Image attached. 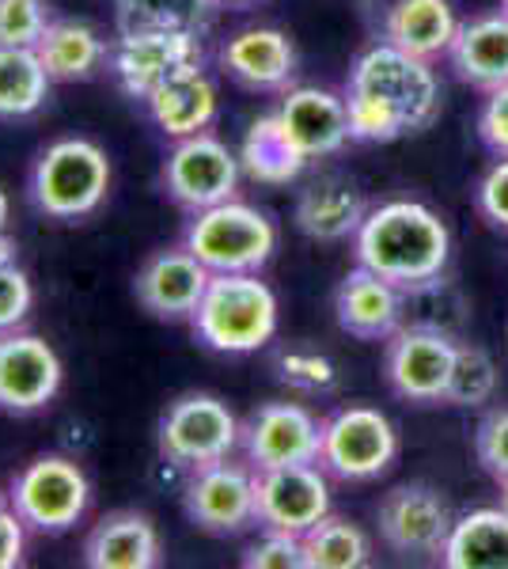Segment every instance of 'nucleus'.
I'll return each mask as SVG.
<instances>
[{
    "mask_svg": "<svg viewBox=\"0 0 508 569\" xmlns=\"http://www.w3.org/2000/svg\"><path fill=\"white\" fill-rule=\"evenodd\" d=\"M247 4H258V0H217V8H247Z\"/></svg>",
    "mask_w": 508,
    "mask_h": 569,
    "instance_id": "nucleus-43",
    "label": "nucleus"
},
{
    "mask_svg": "<svg viewBox=\"0 0 508 569\" xmlns=\"http://www.w3.org/2000/svg\"><path fill=\"white\" fill-rule=\"evenodd\" d=\"M273 369H277V380L297 395H327V391H335V383H338L335 361L311 350H281Z\"/></svg>",
    "mask_w": 508,
    "mask_h": 569,
    "instance_id": "nucleus-33",
    "label": "nucleus"
},
{
    "mask_svg": "<svg viewBox=\"0 0 508 569\" xmlns=\"http://www.w3.org/2000/svg\"><path fill=\"white\" fill-rule=\"evenodd\" d=\"M448 569H508V512L501 505L470 509L456 517L440 555Z\"/></svg>",
    "mask_w": 508,
    "mask_h": 569,
    "instance_id": "nucleus-27",
    "label": "nucleus"
},
{
    "mask_svg": "<svg viewBox=\"0 0 508 569\" xmlns=\"http://www.w3.org/2000/svg\"><path fill=\"white\" fill-rule=\"evenodd\" d=\"M212 273L201 266L187 247H160L141 262L133 278L137 305L163 323H190L198 311V300L206 297V284Z\"/></svg>",
    "mask_w": 508,
    "mask_h": 569,
    "instance_id": "nucleus-17",
    "label": "nucleus"
},
{
    "mask_svg": "<svg viewBox=\"0 0 508 569\" xmlns=\"http://www.w3.org/2000/svg\"><path fill=\"white\" fill-rule=\"evenodd\" d=\"M201 31H179V27H152V31H118L107 42V72L118 91L145 103L156 88L182 72L201 69Z\"/></svg>",
    "mask_w": 508,
    "mask_h": 569,
    "instance_id": "nucleus-8",
    "label": "nucleus"
},
{
    "mask_svg": "<svg viewBox=\"0 0 508 569\" xmlns=\"http://www.w3.org/2000/svg\"><path fill=\"white\" fill-rule=\"evenodd\" d=\"M243 460L255 471L292 463H319L322 448V421L300 402H262L243 418L239 433Z\"/></svg>",
    "mask_w": 508,
    "mask_h": 569,
    "instance_id": "nucleus-14",
    "label": "nucleus"
},
{
    "mask_svg": "<svg viewBox=\"0 0 508 569\" xmlns=\"http://www.w3.org/2000/svg\"><path fill=\"white\" fill-rule=\"evenodd\" d=\"M501 509L508 512V482H501Z\"/></svg>",
    "mask_w": 508,
    "mask_h": 569,
    "instance_id": "nucleus-44",
    "label": "nucleus"
},
{
    "mask_svg": "<svg viewBox=\"0 0 508 569\" xmlns=\"http://www.w3.org/2000/svg\"><path fill=\"white\" fill-rule=\"evenodd\" d=\"M281 308L277 292L258 273H212L206 297L190 316V330L206 350L247 357L273 342Z\"/></svg>",
    "mask_w": 508,
    "mask_h": 569,
    "instance_id": "nucleus-3",
    "label": "nucleus"
},
{
    "mask_svg": "<svg viewBox=\"0 0 508 569\" xmlns=\"http://www.w3.org/2000/svg\"><path fill=\"white\" fill-rule=\"evenodd\" d=\"M357 266L395 281L399 289H414L448 270L451 232L445 217L410 198H395L368 209L353 236Z\"/></svg>",
    "mask_w": 508,
    "mask_h": 569,
    "instance_id": "nucleus-2",
    "label": "nucleus"
},
{
    "mask_svg": "<svg viewBox=\"0 0 508 569\" xmlns=\"http://www.w3.org/2000/svg\"><path fill=\"white\" fill-rule=\"evenodd\" d=\"M34 53L53 84H77L107 69V42L99 39L96 27L80 20H50L42 39L34 42Z\"/></svg>",
    "mask_w": 508,
    "mask_h": 569,
    "instance_id": "nucleus-26",
    "label": "nucleus"
},
{
    "mask_svg": "<svg viewBox=\"0 0 508 569\" xmlns=\"http://www.w3.org/2000/svg\"><path fill=\"white\" fill-rule=\"evenodd\" d=\"M182 247L209 273H262L277 251V228L262 209L228 198L182 224Z\"/></svg>",
    "mask_w": 508,
    "mask_h": 569,
    "instance_id": "nucleus-5",
    "label": "nucleus"
},
{
    "mask_svg": "<svg viewBox=\"0 0 508 569\" xmlns=\"http://www.w3.org/2000/svg\"><path fill=\"white\" fill-rule=\"evenodd\" d=\"M239 562L247 569H308V550H303V536L262 528V536L243 550Z\"/></svg>",
    "mask_w": 508,
    "mask_h": 569,
    "instance_id": "nucleus-34",
    "label": "nucleus"
},
{
    "mask_svg": "<svg viewBox=\"0 0 508 569\" xmlns=\"http://www.w3.org/2000/svg\"><path fill=\"white\" fill-rule=\"evenodd\" d=\"M368 217V206L360 190L346 179H319L308 190H300L292 206V224L300 236L316 243H341L353 240L360 220Z\"/></svg>",
    "mask_w": 508,
    "mask_h": 569,
    "instance_id": "nucleus-23",
    "label": "nucleus"
},
{
    "mask_svg": "<svg viewBox=\"0 0 508 569\" xmlns=\"http://www.w3.org/2000/svg\"><path fill=\"white\" fill-rule=\"evenodd\" d=\"M31 305H34V289H31V278L16 266H4L0 270V335L8 330H20L31 316Z\"/></svg>",
    "mask_w": 508,
    "mask_h": 569,
    "instance_id": "nucleus-37",
    "label": "nucleus"
},
{
    "mask_svg": "<svg viewBox=\"0 0 508 569\" xmlns=\"http://www.w3.org/2000/svg\"><path fill=\"white\" fill-rule=\"evenodd\" d=\"M239 433H243V421L228 410L225 399L206 391H190L168 402V410L160 415L156 452L175 471L190 475L198 467L232 460V452L239 448Z\"/></svg>",
    "mask_w": 508,
    "mask_h": 569,
    "instance_id": "nucleus-6",
    "label": "nucleus"
},
{
    "mask_svg": "<svg viewBox=\"0 0 508 569\" xmlns=\"http://www.w3.org/2000/svg\"><path fill=\"white\" fill-rule=\"evenodd\" d=\"M501 12H505V16H508V0H501Z\"/></svg>",
    "mask_w": 508,
    "mask_h": 569,
    "instance_id": "nucleus-46",
    "label": "nucleus"
},
{
    "mask_svg": "<svg viewBox=\"0 0 508 569\" xmlns=\"http://www.w3.org/2000/svg\"><path fill=\"white\" fill-rule=\"evenodd\" d=\"M273 114L281 122L285 137L297 144V152L308 163L330 160L353 141L349 137L346 99L327 88H289Z\"/></svg>",
    "mask_w": 508,
    "mask_h": 569,
    "instance_id": "nucleus-19",
    "label": "nucleus"
},
{
    "mask_svg": "<svg viewBox=\"0 0 508 569\" xmlns=\"http://www.w3.org/2000/svg\"><path fill=\"white\" fill-rule=\"evenodd\" d=\"M475 206L489 224L508 232V160H497L475 190Z\"/></svg>",
    "mask_w": 508,
    "mask_h": 569,
    "instance_id": "nucleus-39",
    "label": "nucleus"
},
{
    "mask_svg": "<svg viewBox=\"0 0 508 569\" xmlns=\"http://www.w3.org/2000/svg\"><path fill=\"white\" fill-rule=\"evenodd\" d=\"M451 505L437 486L406 482L384 493L376 509V528L380 543L399 558H437L445 555V543L451 536Z\"/></svg>",
    "mask_w": 508,
    "mask_h": 569,
    "instance_id": "nucleus-12",
    "label": "nucleus"
},
{
    "mask_svg": "<svg viewBox=\"0 0 508 569\" xmlns=\"http://www.w3.org/2000/svg\"><path fill=\"white\" fill-rule=\"evenodd\" d=\"M50 84L34 46H0V118L39 114Z\"/></svg>",
    "mask_w": 508,
    "mask_h": 569,
    "instance_id": "nucleus-29",
    "label": "nucleus"
},
{
    "mask_svg": "<svg viewBox=\"0 0 508 569\" xmlns=\"http://www.w3.org/2000/svg\"><path fill=\"white\" fill-rule=\"evenodd\" d=\"M459 338L445 330L402 323L384 342V380L395 399L414 407H437L445 402L451 365H456Z\"/></svg>",
    "mask_w": 508,
    "mask_h": 569,
    "instance_id": "nucleus-11",
    "label": "nucleus"
},
{
    "mask_svg": "<svg viewBox=\"0 0 508 569\" xmlns=\"http://www.w3.org/2000/svg\"><path fill=\"white\" fill-rule=\"evenodd\" d=\"M61 380V357L46 338L23 335V330L0 335V415H39L58 399Z\"/></svg>",
    "mask_w": 508,
    "mask_h": 569,
    "instance_id": "nucleus-16",
    "label": "nucleus"
},
{
    "mask_svg": "<svg viewBox=\"0 0 508 569\" xmlns=\"http://www.w3.org/2000/svg\"><path fill=\"white\" fill-rule=\"evenodd\" d=\"M220 72L232 84L266 96H285L297 80V46L277 27H247L220 46Z\"/></svg>",
    "mask_w": 508,
    "mask_h": 569,
    "instance_id": "nucleus-18",
    "label": "nucleus"
},
{
    "mask_svg": "<svg viewBox=\"0 0 508 569\" xmlns=\"http://www.w3.org/2000/svg\"><path fill=\"white\" fill-rule=\"evenodd\" d=\"M182 512L206 536H239V531L255 528V467L220 460L190 471L182 482Z\"/></svg>",
    "mask_w": 508,
    "mask_h": 569,
    "instance_id": "nucleus-13",
    "label": "nucleus"
},
{
    "mask_svg": "<svg viewBox=\"0 0 508 569\" xmlns=\"http://www.w3.org/2000/svg\"><path fill=\"white\" fill-rule=\"evenodd\" d=\"M23 547H27V525L20 520V512L8 505V509H0V569L23 566Z\"/></svg>",
    "mask_w": 508,
    "mask_h": 569,
    "instance_id": "nucleus-40",
    "label": "nucleus"
},
{
    "mask_svg": "<svg viewBox=\"0 0 508 569\" xmlns=\"http://www.w3.org/2000/svg\"><path fill=\"white\" fill-rule=\"evenodd\" d=\"M145 114L171 141L206 133L217 122V88H212V80L201 69L182 72V77L168 80V84L156 88L145 99Z\"/></svg>",
    "mask_w": 508,
    "mask_h": 569,
    "instance_id": "nucleus-24",
    "label": "nucleus"
},
{
    "mask_svg": "<svg viewBox=\"0 0 508 569\" xmlns=\"http://www.w3.org/2000/svg\"><path fill=\"white\" fill-rule=\"evenodd\" d=\"M349 137L360 144H391L425 133L440 118V80L432 61L391 42H376L353 61L346 80Z\"/></svg>",
    "mask_w": 508,
    "mask_h": 569,
    "instance_id": "nucleus-1",
    "label": "nucleus"
},
{
    "mask_svg": "<svg viewBox=\"0 0 508 569\" xmlns=\"http://www.w3.org/2000/svg\"><path fill=\"white\" fill-rule=\"evenodd\" d=\"M239 179H243V163L239 152L228 149L217 133H193L171 144L168 160L160 168V187L175 206L198 213V209L220 206V201L236 198Z\"/></svg>",
    "mask_w": 508,
    "mask_h": 569,
    "instance_id": "nucleus-10",
    "label": "nucleus"
},
{
    "mask_svg": "<svg viewBox=\"0 0 508 569\" xmlns=\"http://www.w3.org/2000/svg\"><path fill=\"white\" fill-rule=\"evenodd\" d=\"M217 0H114L118 31H152V27H179L201 31Z\"/></svg>",
    "mask_w": 508,
    "mask_h": 569,
    "instance_id": "nucleus-31",
    "label": "nucleus"
},
{
    "mask_svg": "<svg viewBox=\"0 0 508 569\" xmlns=\"http://www.w3.org/2000/svg\"><path fill=\"white\" fill-rule=\"evenodd\" d=\"M335 319L360 342H387L406 323V292L395 281L357 266L335 292Z\"/></svg>",
    "mask_w": 508,
    "mask_h": 569,
    "instance_id": "nucleus-20",
    "label": "nucleus"
},
{
    "mask_svg": "<svg viewBox=\"0 0 508 569\" xmlns=\"http://www.w3.org/2000/svg\"><path fill=\"white\" fill-rule=\"evenodd\" d=\"M16 262H20V243H16L8 232H0V270H4V266H16Z\"/></svg>",
    "mask_w": 508,
    "mask_h": 569,
    "instance_id": "nucleus-41",
    "label": "nucleus"
},
{
    "mask_svg": "<svg viewBox=\"0 0 508 569\" xmlns=\"http://www.w3.org/2000/svg\"><path fill=\"white\" fill-rule=\"evenodd\" d=\"M88 569H156L163 562L160 531L137 509H114L88 531L80 550Z\"/></svg>",
    "mask_w": 508,
    "mask_h": 569,
    "instance_id": "nucleus-21",
    "label": "nucleus"
},
{
    "mask_svg": "<svg viewBox=\"0 0 508 569\" xmlns=\"http://www.w3.org/2000/svg\"><path fill=\"white\" fill-rule=\"evenodd\" d=\"M475 456L497 486L508 482V407L489 410L475 429Z\"/></svg>",
    "mask_w": 508,
    "mask_h": 569,
    "instance_id": "nucleus-36",
    "label": "nucleus"
},
{
    "mask_svg": "<svg viewBox=\"0 0 508 569\" xmlns=\"http://www.w3.org/2000/svg\"><path fill=\"white\" fill-rule=\"evenodd\" d=\"M494 395H497V361L482 346L459 342L456 365H451V380L445 391V407L478 410V407H486V402H494Z\"/></svg>",
    "mask_w": 508,
    "mask_h": 569,
    "instance_id": "nucleus-32",
    "label": "nucleus"
},
{
    "mask_svg": "<svg viewBox=\"0 0 508 569\" xmlns=\"http://www.w3.org/2000/svg\"><path fill=\"white\" fill-rule=\"evenodd\" d=\"M478 141L497 160H508V84L486 91L482 110H478Z\"/></svg>",
    "mask_w": 508,
    "mask_h": 569,
    "instance_id": "nucleus-38",
    "label": "nucleus"
},
{
    "mask_svg": "<svg viewBox=\"0 0 508 569\" xmlns=\"http://www.w3.org/2000/svg\"><path fill=\"white\" fill-rule=\"evenodd\" d=\"M399 460V433L376 407H341L322 421L319 467L338 482H372Z\"/></svg>",
    "mask_w": 508,
    "mask_h": 569,
    "instance_id": "nucleus-9",
    "label": "nucleus"
},
{
    "mask_svg": "<svg viewBox=\"0 0 508 569\" xmlns=\"http://www.w3.org/2000/svg\"><path fill=\"white\" fill-rule=\"evenodd\" d=\"M50 23L46 0H0V46H34Z\"/></svg>",
    "mask_w": 508,
    "mask_h": 569,
    "instance_id": "nucleus-35",
    "label": "nucleus"
},
{
    "mask_svg": "<svg viewBox=\"0 0 508 569\" xmlns=\"http://www.w3.org/2000/svg\"><path fill=\"white\" fill-rule=\"evenodd\" d=\"M239 163H243V176L251 182H262V187H289L303 176L308 160L297 152V144L285 137L277 114L255 118L251 130L243 133V144H239Z\"/></svg>",
    "mask_w": 508,
    "mask_h": 569,
    "instance_id": "nucleus-28",
    "label": "nucleus"
},
{
    "mask_svg": "<svg viewBox=\"0 0 508 569\" xmlns=\"http://www.w3.org/2000/svg\"><path fill=\"white\" fill-rule=\"evenodd\" d=\"M110 194V160L88 137H58L27 171V201L46 220L77 224Z\"/></svg>",
    "mask_w": 508,
    "mask_h": 569,
    "instance_id": "nucleus-4",
    "label": "nucleus"
},
{
    "mask_svg": "<svg viewBox=\"0 0 508 569\" xmlns=\"http://www.w3.org/2000/svg\"><path fill=\"white\" fill-rule=\"evenodd\" d=\"M303 550H308V569H365L372 562V539L365 536V528L335 512L303 531Z\"/></svg>",
    "mask_w": 508,
    "mask_h": 569,
    "instance_id": "nucleus-30",
    "label": "nucleus"
},
{
    "mask_svg": "<svg viewBox=\"0 0 508 569\" xmlns=\"http://www.w3.org/2000/svg\"><path fill=\"white\" fill-rule=\"evenodd\" d=\"M258 528L303 536L330 517V475L319 463H292L255 471Z\"/></svg>",
    "mask_w": 508,
    "mask_h": 569,
    "instance_id": "nucleus-15",
    "label": "nucleus"
},
{
    "mask_svg": "<svg viewBox=\"0 0 508 569\" xmlns=\"http://www.w3.org/2000/svg\"><path fill=\"white\" fill-rule=\"evenodd\" d=\"M0 232H8V194L0 190Z\"/></svg>",
    "mask_w": 508,
    "mask_h": 569,
    "instance_id": "nucleus-42",
    "label": "nucleus"
},
{
    "mask_svg": "<svg viewBox=\"0 0 508 569\" xmlns=\"http://www.w3.org/2000/svg\"><path fill=\"white\" fill-rule=\"evenodd\" d=\"M448 66L464 84L478 91L508 84V16L501 8L459 23L456 39L448 46Z\"/></svg>",
    "mask_w": 508,
    "mask_h": 569,
    "instance_id": "nucleus-22",
    "label": "nucleus"
},
{
    "mask_svg": "<svg viewBox=\"0 0 508 569\" xmlns=\"http://www.w3.org/2000/svg\"><path fill=\"white\" fill-rule=\"evenodd\" d=\"M0 509H8V493L4 490H0Z\"/></svg>",
    "mask_w": 508,
    "mask_h": 569,
    "instance_id": "nucleus-45",
    "label": "nucleus"
},
{
    "mask_svg": "<svg viewBox=\"0 0 508 569\" xmlns=\"http://www.w3.org/2000/svg\"><path fill=\"white\" fill-rule=\"evenodd\" d=\"M459 20L448 0H395L384 16V42L399 46L414 58H448V46L456 39Z\"/></svg>",
    "mask_w": 508,
    "mask_h": 569,
    "instance_id": "nucleus-25",
    "label": "nucleus"
},
{
    "mask_svg": "<svg viewBox=\"0 0 508 569\" xmlns=\"http://www.w3.org/2000/svg\"><path fill=\"white\" fill-rule=\"evenodd\" d=\"M91 486L84 467L69 456L46 452L20 467L8 482V505L20 512L27 531L39 536H64L88 512Z\"/></svg>",
    "mask_w": 508,
    "mask_h": 569,
    "instance_id": "nucleus-7",
    "label": "nucleus"
}]
</instances>
